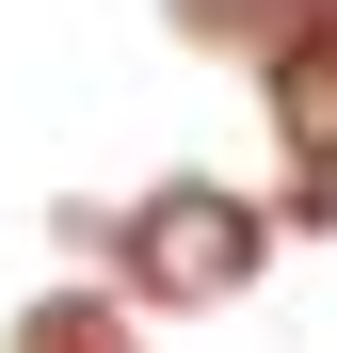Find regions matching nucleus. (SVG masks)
Returning <instances> with one entry per match:
<instances>
[{"mask_svg": "<svg viewBox=\"0 0 337 353\" xmlns=\"http://www.w3.org/2000/svg\"><path fill=\"white\" fill-rule=\"evenodd\" d=\"M273 112H289L305 161H337V32H305V17L273 32Z\"/></svg>", "mask_w": 337, "mask_h": 353, "instance_id": "f03ea898", "label": "nucleus"}, {"mask_svg": "<svg viewBox=\"0 0 337 353\" xmlns=\"http://www.w3.org/2000/svg\"><path fill=\"white\" fill-rule=\"evenodd\" d=\"M177 17H193V32H273L289 0H177Z\"/></svg>", "mask_w": 337, "mask_h": 353, "instance_id": "7ed1b4c3", "label": "nucleus"}, {"mask_svg": "<svg viewBox=\"0 0 337 353\" xmlns=\"http://www.w3.org/2000/svg\"><path fill=\"white\" fill-rule=\"evenodd\" d=\"M129 273L177 289V305H193V289H241L257 273V209L241 193H145L129 209Z\"/></svg>", "mask_w": 337, "mask_h": 353, "instance_id": "f257e3e1", "label": "nucleus"}]
</instances>
